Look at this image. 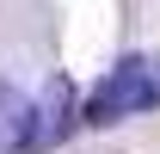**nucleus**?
Listing matches in <instances>:
<instances>
[{
    "label": "nucleus",
    "instance_id": "1",
    "mask_svg": "<svg viewBox=\"0 0 160 154\" xmlns=\"http://www.w3.org/2000/svg\"><path fill=\"white\" fill-rule=\"evenodd\" d=\"M160 105V56H123L111 74L80 99V123H117V117Z\"/></svg>",
    "mask_w": 160,
    "mask_h": 154
},
{
    "label": "nucleus",
    "instance_id": "2",
    "mask_svg": "<svg viewBox=\"0 0 160 154\" xmlns=\"http://www.w3.org/2000/svg\"><path fill=\"white\" fill-rule=\"evenodd\" d=\"M80 123V99H74V80L68 74H49L43 80V99L31 105V130H25V154H43L56 148L62 136Z\"/></svg>",
    "mask_w": 160,
    "mask_h": 154
},
{
    "label": "nucleus",
    "instance_id": "3",
    "mask_svg": "<svg viewBox=\"0 0 160 154\" xmlns=\"http://www.w3.org/2000/svg\"><path fill=\"white\" fill-rule=\"evenodd\" d=\"M25 130H31V99L0 80V154H25Z\"/></svg>",
    "mask_w": 160,
    "mask_h": 154
}]
</instances>
